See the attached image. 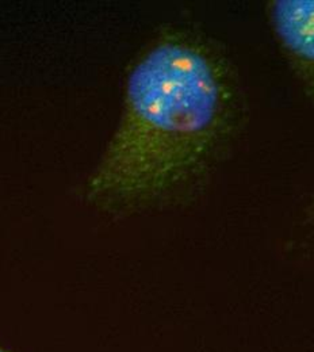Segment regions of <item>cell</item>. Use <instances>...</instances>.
Returning a JSON list of instances; mask_svg holds the SVG:
<instances>
[{"label": "cell", "instance_id": "1", "mask_svg": "<svg viewBox=\"0 0 314 352\" xmlns=\"http://www.w3.org/2000/svg\"><path fill=\"white\" fill-rule=\"evenodd\" d=\"M248 121L240 72L208 33L170 25L133 58L118 125L86 183L110 214L178 206L202 195Z\"/></svg>", "mask_w": 314, "mask_h": 352}, {"label": "cell", "instance_id": "2", "mask_svg": "<svg viewBox=\"0 0 314 352\" xmlns=\"http://www.w3.org/2000/svg\"><path fill=\"white\" fill-rule=\"evenodd\" d=\"M266 15L283 61L314 110V0H269Z\"/></svg>", "mask_w": 314, "mask_h": 352}, {"label": "cell", "instance_id": "3", "mask_svg": "<svg viewBox=\"0 0 314 352\" xmlns=\"http://www.w3.org/2000/svg\"><path fill=\"white\" fill-rule=\"evenodd\" d=\"M305 223L314 232V194L305 208Z\"/></svg>", "mask_w": 314, "mask_h": 352}, {"label": "cell", "instance_id": "4", "mask_svg": "<svg viewBox=\"0 0 314 352\" xmlns=\"http://www.w3.org/2000/svg\"><path fill=\"white\" fill-rule=\"evenodd\" d=\"M0 352H11V351H8V350H5V349H3V347H0Z\"/></svg>", "mask_w": 314, "mask_h": 352}]
</instances>
